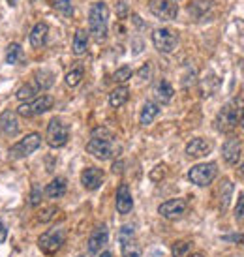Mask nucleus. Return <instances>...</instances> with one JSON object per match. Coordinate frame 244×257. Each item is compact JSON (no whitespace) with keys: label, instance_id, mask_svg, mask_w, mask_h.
<instances>
[{"label":"nucleus","instance_id":"obj_44","mask_svg":"<svg viewBox=\"0 0 244 257\" xmlns=\"http://www.w3.org/2000/svg\"><path fill=\"white\" fill-rule=\"evenodd\" d=\"M100 257H111V253H109V251H103V253H101Z\"/></svg>","mask_w":244,"mask_h":257},{"label":"nucleus","instance_id":"obj_35","mask_svg":"<svg viewBox=\"0 0 244 257\" xmlns=\"http://www.w3.org/2000/svg\"><path fill=\"white\" fill-rule=\"evenodd\" d=\"M57 212H58V208H55V207L43 208L42 212L38 214V220H40V221H49L51 218H55V216H57Z\"/></svg>","mask_w":244,"mask_h":257},{"label":"nucleus","instance_id":"obj_25","mask_svg":"<svg viewBox=\"0 0 244 257\" xmlns=\"http://www.w3.org/2000/svg\"><path fill=\"white\" fill-rule=\"evenodd\" d=\"M231 193H233V182L229 179L222 180V184H220V210H223V212L229 207Z\"/></svg>","mask_w":244,"mask_h":257},{"label":"nucleus","instance_id":"obj_37","mask_svg":"<svg viewBox=\"0 0 244 257\" xmlns=\"http://www.w3.org/2000/svg\"><path fill=\"white\" fill-rule=\"evenodd\" d=\"M137 75H139V79H141V81H149V79H151V75H152L151 64H145L143 68L137 72Z\"/></svg>","mask_w":244,"mask_h":257},{"label":"nucleus","instance_id":"obj_26","mask_svg":"<svg viewBox=\"0 0 244 257\" xmlns=\"http://www.w3.org/2000/svg\"><path fill=\"white\" fill-rule=\"evenodd\" d=\"M23 47L19 45V43H10L8 45V49H6V64L10 66H15V64H19L23 60Z\"/></svg>","mask_w":244,"mask_h":257},{"label":"nucleus","instance_id":"obj_17","mask_svg":"<svg viewBox=\"0 0 244 257\" xmlns=\"http://www.w3.org/2000/svg\"><path fill=\"white\" fill-rule=\"evenodd\" d=\"M47 34H49V25L47 23H36L34 27H32V30H30V45L34 47V49H40V47H43L45 45V42H47Z\"/></svg>","mask_w":244,"mask_h":257},{"label":"nucleus","instance_id":"obj_15","mask_svg":"<svg viewBox=\"0 0 244 257\" xmlns=\"http://www.w3.org/2000/svg\"><path fill=\"white\" fill-rule=\"evenodd\" d=\"M107 238H109L107 227H105V225H98V227L92 231L90 238H88V251L96 255V253L107 244Z\"/></svg>","mask_w":244,"mask_h":257},{"label":"nucleus","instance_id":"obj_11","mask_svg":"<svg viewBox=\"0 0 244 257\" xmlns=\"http://www.w3.org/2000/svg\"><path fill=\"white\" fill-rule=\"evenodd\" d=\"M160 216H164L165 220H179L186 212V201L184 199H169L162 203L158 207Z\"/></svg>","mask_w":244,"mask_h":257},{"label":"nucleus","instance_id":"obj_12","mask_svg":"<svg viewBox=\"0 0 244 257\" xmlns=\"http://www.w3.org/2000/svg\"><path fill=\"white\" fill-rule=\"evenodd\" d=\"M103 179H105V173L101 171L100 167H86L85 171L81 173V184L85 186L88 192L98 190L103 184Z\"/></svg>","mask_w":244,"mask_h":257},{"label":"nucleus","instance_id":"obj_31","mask_svg":"<svg viewBox=\"0 0 244 257\" xmlns=\"http://www.w3.org/2000/svg\"><path fill=\"white\" fill-rule=\"evenodd\" d=\"M64 81H66V85L68 86H77L83 81V68H73L72 72H68L66 73V77H64Z\"/></svg>","mask_w":244,"mask_h":257},{"label":"nucleus","instance_id":"obj_22","mask_svg":"<svg viewBox=\"0 0 244 257\" xmlns=\"http://www.w3.org/2000/svg\"><path fill=\"white\" fill-rule=\"evenodd\" d=\"M160 113V105L158 103H154V101H147L143 105V111H141V116H139V122L143 124V126H149L154 122V118L158 116Z\"/></svg>","mask_w":244,"mask_h":257},{"label":"nucleus","instance_id":"obj_16","mask_svg":"<svg viewBox=\"0 0 244 257\" xmlns=\"http://www.w3.org/2000/svg\"><path fill=\"white\" fill-rule=\"evenodd\" d=\"M132 208H134V199H132L130 188L126 184H120L116 190V210L120 214H130Z\"/></svg>","mask_w":244,"mask_h":257},{"label":"nucleus","instance_id":"obj_45","mask_svg":"<svg viewBox=\"0 0 244 257\" xmlns=\"http://www.w3.org/2000/svg\"><path fill=\"white\" fill-rule=\"evenodd\" d=\"M194 257H203V255H201V253H195V255H194Z\"/></svg>","mask_w":244,"mask_h":257},{"label":"nucleus","instance_id":"obj_6","mask_svg":"<svg viewBox=\"0 0 244 257\" xmlns=\"http://www.w3.org/2000/svg\"><path fill=\"white\" fill-rule=\"evenodd\" d=\"M45 139L49 143L51 149H60L68 143L70 139V128L66 126V122L60 118H51L47 124V132H45Z\"/></svg>","mask_w":244,"mask_h":257},{"label":"nucleus","instance_id":"obj_24","mask_svg":"<svg viewBox=\"0 0 244 257\" xmlns=\"http://www.w3.org/2000/svg\"><path fill=\"white\" fill-rule=\"evenodd\" d=\"M38 92H40V86L34 81H30V83H25L23 86H19V90L15 92V96H17V100L21 101H30L36 98Z\"/></svg>","mask_w":244,"mask_h":257},{"label":"nucleus","instance_id":"obj_14","mask_svg":"<svg viewBox=\"0 0 244 257\" xmlns=\"http://www.w3.org/2000/svg\"><path fill=\"white\" fill-rule=\"evenodd\" d=\"M210 141H207L205 137H194L190 143L186 145V156L188 158H203L207 156L208 152H210Z\"/></svg>","mask_w":244,"mask_h":257},{"label":"nucleus","instance_id":"obj_10","mask_svg":"<svg viewBox=\"0 0 244 257\" xmlns=\"http://www.w3.org/2000/svg\"><path fill=\"white\" fill-rule=\"evenodd\" d=\"M152 43L160 53H173L179 45V36L171 29H156L152 32Z\"/></svg>","mask_w":244,"mask_h":257},{"label":"nucleus","instance_id":"obj_27","mask_svg":"<svg viewBox=\"0 0 244 257\" xmlns=\"http://www.w3.org/2000/svg\"><path fill=\"white\" fill-rule=\"evenodd\" d=\"M34 83L40 86V90H47L55 83V73L51 70H38L36 75H34Z\"/></svg>","mask_w":244,"mask_h":257},{"label":"nucleus","instance_id":"obj_5","mask_svg":"<svg viewBox=\"0 0 244 257\" xmlns=\"http://www.w3.org/2000/svg\"><path fill=\"white\" fill-rule=\"evenodd\" d=\"M64 240H66L64 227H53V229H49V231H45V233L38 238V246H40V250H42L43 253L55 255V253L62 248Z\"/></svg>","mask_w":244,"mask_h":257},{"label":"nucleus","instance_id":"obj_43","mask_svg":"<svg viewBox=\"0 0 244 257\" xmlns=\"http://www.w3.org/2000/svg\"><path fill=\"white\" fill-rule=\"evenodd\" d=\"M238 173H240V175H242V177H244V164L240 165V167H238Z\"/></svg>","mask_w":244,"mask_h":257},{"label":"nucleus","instance_id":"obj_34","mask_svg":"<svg viewBox=\"0 0 244 257\" xmlns=\"http://www.w3.org/2000/svg\"><path fill=\"white\" fill-rule=\"evenodd\" d=\"M40 201H42V190H40V186H32V192H30V207H38L40 205Z\"/></svg>","mask_w":244,"mask_h":257},{"label":"nucleus","instance_id":"obj_42","mask_svg":"<svg viewBox=\"0 0 244 257\" xmlns=\"http://www.w3.org/2000/svg\"><path fill=\"white\" fill-rule=\"evenodd\" d=\"M6 2H8V4H10V6H12V8H14L15 4H17V0H6Z\"/></svg>","mask_w":244,"mask_h":257},{"label":"nucleus","instance_id":"obj_1","mask_svg":"<svg viewBox=\"0 0 244 257\" xmlns=\"http://www.w3.org/2000/svg\"><path fill=\"white\" fill-rule=\"evenodd\" d=\"M86 152L98 160H111L115 156V139L107 128H98L92 132V139L86 145Z\"/></svg>","mask_w":244,"mask_h":257},{"label":"nucleus","instance_id":"obj_7","mask_svg":"<svg viewBox=\"0 0 244 257\" xmlns=\"http://www.w3.org/2000/svg\"><path fill=\"white\" fill-rule=\"evenodd\" d=\"M40 145H42V136L40 134H29L10 149V158H14V160L29 158L30 154H34L40 149Z\"/></svg>","mask_w":244,"mask_h":257},{"label":"nucleus","instance_id":"obj_8","mask_svg":"<svg viewBox=\"0 0 244 257\" xmlns=\"http://www.w3.org/2000/svg\"><path fill=\"white\" fill-rule=\"evenodd\" d=\"M216 175H218V165H216L214 162H210V164L194 165V167L188 171V179H190L192 184L205 188V186H208L216 179Z\"/></svg>","mask_w":244,"mask_h":257},{"label":"nucleus","instance_id":"obj_20","mask_svg":"<svg viewBox=\"0 0 244 257\" xmlns=\"http://www.w3.org/2000/svg\"><path fill=\"white\" fill-rule=\"evenodd\" d=\"M173 94H175V90H173V86L169 81H165V79H162L158 85L154 86V96H156V100H158V103H169L173 98Z\"/></svg>","mask_w":244,"mask_h":257},{"label":"nucleus","instance_id":"obj_18","mask_svg":"<svg viewBox=\"0 0 244 257\" xmlns=\"http://www.w3.org/2000/svg\"><path fill=\"white\" fill-rule=\"evenodd\" d=\"M0 130L10 137L17 134L19 122H17V116H15L14 111H4V113L0 114Z\"/></svg>","mask_w":244,"mask_h":257},{"label":"nucleus","instance_id":"obj_3","mask_svg":"<svg viewBox=\"0 0 244 257\" xmlns=\"http://www.w3.org/2000/svg\"><path fill=\"white\" fill-rule=\"evenodd\" d=\"M238 116H240V100L229 101L216 114L214 128L220 134H231L238 126Z\"/></svg>","mask_w":244,"mask_h":257},{"label":"nucleus","instance_id":"obj_4","mask_svg":"<svg viewBox=\"0 0 244 257\" xmlns=\"http://www.w3.org/2000/svg\"><path fill=\"white\" fill-rule=\"evenodd\" d=\"M53 105H55L53 96L43 94V96H38V98L30 101H23L21 105L17 107V114H21L25 118H32V116H40V114L47 113Z\"/></svg>","mask_w":244,"mask_h":257},{"label":"nucleus","instance_id":"obj_29","mask_svg":"<svg viewBox=\"0 0 244 257\" xmlns=\"http://www.w3.org/2000/svg\"><path fill=\"white\" fill-rule=\"evenodd\" d=\"M122 257H141V248H139V244L132 238L128 242H122Z\"/></svg>","mask_w":244,"mask_h":257},{"label":"nucleus","instance_id":"obj_38","mask_svg":"<svg viewBox=\"0 0 244 257\" xmlns=\"http://www.w3.org/2000/svg\"><path fill=\"white\" fill-rule=\"evenodd\" d=\"M116 15L124 19V17H128V6H126V2H118L116 4Z\"/></svg>","mask_w":244,"mask_h":257},{"label":"nucleus","instance_id":"obj_2","mask_svg":"<svg viewBox=\"0 0 244 257\" xmlns=\"http://www.w3.org/2000/svg\"><path fill=\"white\" fill-rule=\"evenodd\" d=\"M88 29L96 42H105L109 32V8L105 2H94L88 12Z\"/></svg>","mask_w":244,"mask_h":257},{"label":"nucleus","instance_id":"obj_39","mask_svg":"<svg viewBox=\"0 0 244 257\" xmlns=\"http://www.w3.org/2000/svg\"><path fill=\"white\" fill-rule=\"evenodd\" d=\"M6 238H8V227L4 223H0V244L4 242Z\"/></svg>","mask_w":244,"mask_h":257},{"label":"nucleus","instance_id":"obj_21","mask_svg":"<svg viewBox=\"0 0 244 257\" xmlns=\"http://www.w3.org/2000/svg\"><path fill=\"white\" fill-rule=\"evenodd\" d=\"M86 49H88V32L79 29L77 32H75V36H73L72 51H73V55L81 57V55H85L86 53Z\"/></svg>","mask_w":244,"mask_h":257},{"label":"nucleus","instance_id":"obj_33","mask_svg":"<svg viewBox=\"0 0 244 257\" xmlns=\"http://www.w3.org/2000/svg\"><path fill=\"white\" fill-rule=\"evenodd\" d=\"M136 236V229H134V225H124V227L120 229V233H118V240L122 242H128V240H132Z\"/></svg>","mask_w":244,"mask_h":257},{"label":"nucleus","instance_id":"obj_9","mask_svg":"<svg viewBox=\"0 0 244 257\" xmlns=\"http://www.w3.org/2000/svg\"><path fill=\"white\" fill-rule=\"evenodd\" d=\"M149 10L160 21H173L179 15V0H151Z\"/></svg>","mask_w":244,"mask_h":257},{"label":"nucleus","instance_id":"obj_40","mask_svg":"<svg viewBox=\"0 0 244 257\" xmlns=\"http://www.w3.org/2000/svg\"><path fill=\"white\" fill-rule=\"evenodd\" d=\"M238 124L244 130V98H240V116H238Z\"/></svg>","mask_w":244,"mask_h":257},{"label":"nucleus","instance_id":"obj_23","mask_svg":"<svg viewBox=\"0 0 244 257\" xmlns=\"http://www.w3.org/2000/svg\"><path fill=\"white\" fill-rule=\"evenodd\" d=\"M130 100V90L128 86H118V88H115L113 92L109 94V105L111 107H122L126 101Z\"/></svg>","mask_w":244,"mask_h":257},{"label":"nucleus","instance_id":"obj_41","mask_svg":"<svg viewBox=\"0 0 244 257\" xmlns=\"http://www.w3.org/2000/svg\"><path fill=\"white\" fill-rule=\"evenodd\" d=\"M115 173H120L122 171V162H116L115 164V169H113Z\"/></svg>","mask_w":244,"mask_h":257},{"label":"nucleus","instance_id":"obj_32","mask_svg":"<svg viewBox=\"0 0 244 257\" xmlns=\"http://www.w3.org/2000/svg\"><path fill=\"white\" fill-rule=\"evenodd\" d=\"M190 250H192V244L188 240H179L173 244V257H186Z\"/></svg>","mask_w":244,"mask_h":257},{"label":"nucleus","instance_id":"obj_30","mask_svg":"<svg viewBox=\"0 0 244 257\" xmlns=\"http://www.w3.org/2000/svg\"><path fill=\"white\" fill-rule=\"evenodd\" d=\"M132 75H134L132 68H130V66H122V68H118V70L113 73V81L118 83V85H124V83H128L130 79H132Z\"/></svg>","mask_w":244,"mask_h":257},{"label":"nucleus","instance_id":"obj_13","mask_svg":"<svg viewBox=\"0 0 244 257\" xmlns=\"http://www.w3.org/2000/svg\"><path fill=\"white\" fill-rule=\"evenodd\" d=\"M222 158L225 160V164L235 165L238 164L240 158V141L237 137H227L222 145Z\"/></svg>","mask_w":244,"mask_h":257},{"label":"nucleus","instance_id":"obj_28","mask_svg":"<svg viewBox=\"0 0 244 257\" xmlns=\"http://www.w3.org/2000/svg\"><path fill=\"white\" fill-rule=\"evenodd\" d=\"M49 4L58 14H62L64 17H72L73 15V6H72V0H49Z\"/></svg>","mask_w":244,"mask_h":257},{"label":"nucleus","instance_id":"obj_36","mask_svg":"<svg viewBox=\"0 0 244 257\" xmlns=\"http://www.w3.org/2000/svg\"><path fill=\"white\" fill-rule=\"evenodd\" d=\"M235 220L238 223H244V195H240L237 201V207H235Z\"/></svg>","mask_w":244,"mask_h":257},{"label":"nucleus","instance_id":"obj_19","mask_svg":"<svg viewBox=\"0 0 244 257\" xmlns=\"http://www.w3.org/2000/svg\"><path fill=\"white\" fill-rule=\"evenodd\" d=\"M66 180L62 177H57V179H53L49 184L45 186V197H49V199H60V197H64L66 193Z\"/></svg>","mask_w":244,"mask_h":257}]
</instances>
